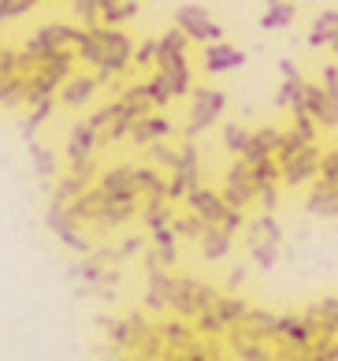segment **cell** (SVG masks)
Returning a JSON list of instances; mask_svg holds the SVG:
<instances>
[{
  "mask_svg": "<svg viewBox=\"0 0 338 361\" xmlns=\"http://www.w3.org/2000/svg\"><path fill=\"white\" fill-rule=\"evenodd\" d=\"M134 45L138 42L127 34V26H78L75 56L78 63H89L104 86L134 68Z\"/></svg>",
  "mask_w": 338,
  "mask_h": 361,
  "instance_id": "obj_1",
  "label": "cell"
},
{
  "mask_svg": "<svg viewBox=\"0 0 338 361\" xmlns=\"http://www.w3.org/2000/svg\"><path fill=\"white\" fill-rule=\"evenodd\" d=\"M275 160H279L282 183H287V186H301V183L320 176L323 149H320L316 142H297L290 130H282V142H279V149H275Z\"/></svg>",
  "mask_w": 338,
  "mask_h": 361,
  "instance_id": "obj_2",
  "label": "cell"
},
{
  "mask_svg": "<svg viewBox=\"0 0 338 361\" xmlns=\"http://www.w3.org/2000/svg\"><path fill=\"white\" fill-rule=\"evenodd\" d=\"M75 37H78V26L75 23H45L23 42V56L26 60H49V56H60V52L75 49Z\"/></svg>",
  "mask_w": 338,
  "mask_h": 361,
  "instance_id": "obj_3",
  "label": "cell"
},
{
  "mask_svg": "<svg viewBox=\"0 0 338 361\" xmlns=\"http://www.w3.org/2000/svg\"><path fill=\"white\" fill-rule=\"evenodd\" d=\"M223 202L238 209V212H246L253 202H256V194H261V186H256V176H253V164L246 157H234L231 164H227L223 171Z\"/></svg>",
  "mask_w": 338,
  "mask_h": 361,
  "instance_id": "obj_4",
  "label": "cell"
},
{
  "mask_svg": "<svg viewBox=\"0 0 338 361\" xmlns=\"http://www.w3.org/2000/svg\"><path fill=\"white\" fill-rule=\"evenodd\" d=\"M175 26L190 37L197 45H212V42H223V26L208 16V8L201 4H182L175 11Z\"/></svg>",
  "mask_w": 338,
  "mask_h": 361,
  "instance_id": "obj_5",
  "label": "cell"
},
{
  "mask_svg": "<svg viewBox=\"0 0 338 361\" xmlns=\"http://www.w3.org/2000/svg\"><path fill=\"white\" fill-rule=\"evenodd\" d=\"M223 112H227V93H223V90H194V97H190V127H186V138H197L201 130H208Z\"/></svg>",
  "mask_w": 338,
  "mask_h": 361,
  "instance_id": "obj_6",
  "label": "cell"
},
{
  "mask_svg": "<svg viewBox=\"0 0 338 361\" xmlns=\"http://www.w3.org/2000/svg\"><path fill=\"white\" fill-rule=\"evenodd\" d=\"M186 205H190V212H197L201 220H205V227H227V220H231V205L223 202L220 190H212V186H194L190 194H186Z\"/></svg>",
  "mask_w": 338,
  "mask_h": 361,
  "instance_id": "obj_7",
  "label": "cell"
},
{
  "mask_svg": "<svg viewBox=\"0 0 338 361\" xmlns=\"http://www.w3.org/2000/svg\"><path fill=\"white\" fill-rule=\"evenodd\" d=\"M279 71H282V86L275 93V104L279 109H290V116H308V101H305V82L308 78L297 71L294 60H282Z\"/></svg>",
  "mask_w": 338,
  "mask_h": 361,
  "instance_id": "obj_8",
  "label": "cell"
},
{
  "mask_svg": "<svg viewBox=\"0 0 338 361\" xmlns=\"http://www.w3.org/2000/svg\"><path fill=\"white\" fill-rule=\"evenodd\" d=\"M171 135H175V123L164 112H145L142 119H134L127 142L138 145V149H149V145H156V142H168Z\"/></svg>",
  "mask_w": 338,
  "mask_h": 361,
  "instance_id": "obj_9",
  "label": "cell"
},
{
  "mask_svg": "<svg viewBox=\"0 0 338 361\" xmlns=\"http://www.w3.org/2000/svg\"><path fill=\"white\" fill-rule=\"evenodd\" d=\"M238 68H246V52L234 49L231 42H212L201 49V71L205 75H227Z\"/></svg>",
  "mask_w": 338,
  "mask_h": 361,
  "instance_id": "obj_10",
  "label": "cell"
},
{
  "mask_svg": "<svg viewBox=\"0 0 338 361\" xmlns=\"http://www.w3.org/2000/svg\"><path fill=\"white\" fill-rule=\"evenodd\" d=\"M101 90V78L97 75H86V71H75L67 82L60 86V109H86V104L97 97Z\"/></svg>",
  "mask_w": 338,
  "mask_h": 361,
  "instance_id": "obj_11",
  "label": "cell"
},
{
  "mask_svg": "<svg viewBox=\"0 0 338 361\" xmlns=\"http://www.w3.org/2000/svg\"><path fill=\"white\" fill-rule=\"evenodd\" d=\"M138 164H112L97 176V186L112 197H142L138 194V176H134Z\"/></svg>",
  "mask_w": 338,
  "mask_h": 361,
  "instance_id": "obj_12",
  "label": "cell"
},
{
  "mask_svg": "<svg viewBox=\"0 0 338 361\" xmlns=\"http://www.w3.org/2000/svg\"><path fill=\"white\" fill-rule=\"evenodd\" d=\"M249 238H253V253L261 264H272L275 261V246H279V224L272 212L256 216V224L249 227Z\"/></svg>",
  "mask_w": 338,
  "mask_h": 361,
  "instance_id": "obj_13",
  "label": "cell"
},
{
  "mask_svg": "<svg viewBox=\"0 0 338 361\" xmlns=\"http://www.w3.org/2000/svg\"><path fill=\"white\" fill-rule=\"evenodd\" d=\"M101 149V127L93 119H78L67 135V160H82Z\"/></svg>",
  "mask_w": 338,
  "mask_h": 361,
  "instance_id": "obj_14",
  "label": "cell"
},
{
  "mask_svg": "<svg viewBox=\"0 0 338 361\" xmlns=\"http://www.w3.org/2000/svg\"><path fill=\"white\" fill-rule=\"evenodd\" d=\"M190 37H186L179 26H171L168 34L156 37V68H164V63H175V60H186L190 56Z\"/></svg>",
  "mask_w": 338,
  "mask_h": 361,
  "instance_id": "obj_15",
  "label": "cell"
},
{
  "mask_svg": "<svg viewBox=\"0 0 338 361\" xmlns=\"http://www.w3.org/2000/svg\"><path fill=\"white\" fill-rule=\"evenodd\" d=\"M279 142H282V130L279 127H272V123L253 127V142H249V149H246V160H249V164H256V160H264V157H275Z\"/></svg>",
  "mask_w": 338,
  "mask_h": 361,
  "instance_id": "obj_16",
  "label": "cell"
},
{
  "mask_svg": "<svg viewBox=\"0 0 338 361\" xmlns=\"http://www.w3.org/2000/svg\"><path fill=\"white\" fill-rule=\"evenodd\" d=\"M338 42V8L320 11L313 30H308V49H331Z\"/></svg>",
  "mask_w": 338,
  "mask_h": 361,
  "instance_id": "obj_17",
  "label": "cell"
},
{
  "mask_svg": "<svg viewBox=\"0 0 338 361\" xmlns=\"http://www.w3.org/2000/svg\"><path fill=\"white\" fill-rule=\"evenodd\" d=\"M168 78V86L175 97H186V93H194V68H190V56L186 60H175V63H164V68H153Z\"/></svg>",
  "mask_w": 338,
  "mask_h": 361,
  "instance_id": "obj_18",
  "label": "cell"
},
{
  "mask_svg": "<svg viewBox=\"0 0 338 361\" xmlns=\"http://www.w3.org/2000/svg\"><path fill=\"white\" fill-rule=\"evenodd\" d=\"M305 209L313 212V216H338V190L316 179L308 197H305Z\"/></svg>",
  "mask_w": 338,
  "mask_h": 361,
  "instance_id": "obj_19",
  "label": "cell"
},
{
  "mask_svg": "<svg viewBox=\"0 0 338 361\" xmlns=\"http://www.w3.org/2000/svg\"><path fill=\"white\" fill-rule=\"evenodd\" d=\"M138 11V0H101V26H127Z\"/></svg>",
  "mask_w": 338,
  "mask_h": 361,
  "instance_id": "obj_20",
  "label": "cell"
},
{
  "mask_svg": "<svg viewBox=\"0 0 338 361\" xmlns=\"http://www.w3.org/2000/svg\"><path fill=\"white\" fill-rule=\"evenodd\" d=\"M26 101H30V93H26V71L0 78V109H26Z\"/></svg>",
  "mask_w": 338,
  "mask_h": 361,
  "instance_id": "obj_21",
  "label": "cell"
},
{
  "mask_svg": "<svg viewBox=\"0 0 338 361\" xmlns=\"http://www.w3.org/2000/svg\"><path fill=\"white\" fill-rule=\"evenodd\" d=\"M294 19H297V4H294V0H275V4H268V11L261 16V26H264V30H287Z\"/></svg>",
  "mask_w": 338,
  "mask_h": 361,
  "instance_id": "obj_22",
  "label": "cell"
},
{
  "mask_svg": "<svg viewBox=\"0 0 338 361\" xmlns=\"http://www.w3.org/2000/svg\"><path fill=\"white\" fill-rule=\"evenodd\" d=\"M249 142H253V127H246V123H227L223 127V149L231 157H246Z\"/></svg>",
  "mask_w": 338,
  "mask_h": 361,
  "instance_id": "obj_23",
  "label": "cell"
},
{
  "mask_svg": "<svg viewBox=\"0 0 338 361\" xmlns=\"http://www.w3.org/2000/svg\"><path fill=\"white\" fill-rule=\"evenodd\" d=\"M145 86H149V101H153V109H156V112H164L168 104L175 101V93H171V86H168V78L160 75V71L149 75V78H145Z\"/></svg>",
  "mask_w": 338,
  "mask_h": 361,
  "instance_id": "obj_24",
  "label": "cell"
},
{
  "mask_svg": "<svg viewBox=\"0 0 338 361\" xmlns=\"http://www.w3.org/2000/svg\"><path fill=\"white\" fill-rule=\"evenodd\" d=\"M60 109V101L56 97H45V101H34V104H26V135H34L37 127L45 123V119Z\"/></svg>",
  "mask_w": 338,
  "mask_h": 361,
  "instance_id": "obj_25",
  "label": "cell"
},
{
  "mask_svg": "<svg viewBox=\"0 0 338 361\" xmlns=\"http://www.w3.org/2000/svg\"><path fill=\"white\" fill-rule=\"evenodd\" d=\"M30 68V60L23 56V49H8L0 42V78H11V75H23Z\"/></svg>",
  "mask_w": 338,
  "mask_h": 361,
  "instance_id": "obj_26",
  "label": "cell"
},
{
  "mask_svg": "<svg viewBox=\"0 0 338 361\" xmlns=\"http://www.w3.org/2000/svg\"><path fill=\"white\" fill-rule=\"evenodd\" d=\"M67 176H71V179H78L82 186H93V183H97V176H101V168H97V160H93V157H82V160H67Z\"/></svg>",
  "mask_w": 338,
  "mask_h": 361,
  "instance_id": "obj_27",
  "label": "cell"
},
{
  "mask_svg": "<svg viewBox=\"0 0 338 361\" xmlns=\"http://www.w3.org/2000/svg\"><path fill=\"white\" fill-rule=\"evenodd\" d=\"M201 243H205L208 257H223V253L231 250V235H227L223 227H205V231H201Z\"/></svg>",
  "mask_w": 338,
  "mask_h": 361,
  "instance_id": "obj_28",
  "label": "cell"
},
{
  "mask_svg": "<svg viewBox=\"0 0 338 361\" xmlns=\"http://www.w3.org/2000/svg\"><path fill=\"white\" fill-rule=\"evenodd\" d=\"M78 26H101V0H71Z\"/></svg>",
  "mask_w": 338,
  "mask_h": 361,
  "instance_id": "obj_29",
  "label": "cell"
},
{
  "mask_svg": "<svg viewBox=\"0 0 338 361\" xmlns=\"http://www.w3.org/2000/svg\"><path fill=\"white\" fill-rule=\"evenodd\" d=\"M34 8H37V0H0V26L23 19L26 11H34Z\"/></svg>",
  "mask_w": 338,
  "mask_h": 361,
  "instance_id": "obj_30",
  "label": "cell"
},
{
  "mask_svg": "<svg viewBox=\"0 0 338 361\" xmlns=\"http://www.w3.org/2000/svg\"><path fill=\"white\" fill-rule=\"evenodd\" d=\"M290 135L297 138V142H316V130H320V123L313 116H290Z\"/></svg>",
  "mask_w": 338,
  "mask_h": 361,
  "instance_id": "obj_31",
  "label": "cell"
},
{
  "mask_svg": "<svg viewBox=\"0 0 338 361\" xmlns=\"http://www.w3.org/2000/svg\"><path fill=\"white\" fill-rule=\"evenodd\" d=\"M134 68L138 71L156 68V37H145V42L134 45Z\"/></svg>",
  "mask_w": 338,
  "mask_h": 361,
  "instance_id": "obj_32",
  "label": "cell"
},
{
  "mask_svg": "<svg viewBox=\"0 0 338 361\" xmlns=\"http://www.w3.org/2000/svg\"><path fill=\"white\" fill-rule=\"evenodd\" d=\"M34 164H37V171H42L45 179L52 176V171H56V160H52V153H49V149H37V157H34Z\"/></svg>",
  "mask_w": 338,
  "mask_h": 361,
  "instance_id": "obj_33",
  "label": "cell"
},
{
  "mask_svg": "<svg viewBox=\"0 0 338 361\" xmlns=\"http://www.w3.org/2000/svg\"><path fill=\"white\" fill-rule=\"evenodd\" d=\"M331 52H334V56H338V42H334V45H331Z\"/></svg>",
  "mask_w": 338,
  "mask_h": 361,
  "instance_id": "obj_34",
  "label": "cell"
},
{
  "mask_svg": "<svg viewBox=\"0 0 338 361\" xmlns=\"http://www.w3.org/2000/svg\"><path fill=\"white\" fill-rule=\"evenodd\" d=\"M268 4H275V0H268Z\"/></svg>",
  "mask_w": 338,
  "mask_h": 361,
  "instance_id": "obj_35",
  "label": "cell"
}]
</instances>
